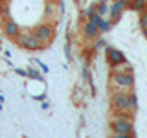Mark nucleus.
Here are the masks:
<instances>
[{"label": "nucleus", "instance_id": "1", "mask_svg": "<svg viewBox=\"0 0 147 138\" xmlns=\"http://www.w3.org/2000/svg\"><path fill=\"white\" fill-rule=\"evenodd\" d=\"M112 131L116 135H125V136H132V120L127 114H116V118L112 120Z\"/></svg>", "mask_w": 147, "mask_h": 138}, {"label": "nucleus", "instance_id": "2", "mask_svg": "<svg viewBox=\"0 0 147 138\" xmlns=\"http://www.w3.org/2000/svg\"><path fill=\"white\" fill-rule=\"evenodd\" d=\"M17 43H18L20 48L28 50V52H35V50H40V48H42V43L37 39L35 33H18Z\"/></svg>", "mask_w": 147, "mask_h": 138}, {"label": "nucleus", "instance_id": "3", "mask_svg": "<svg viewBox=\"0 0 147 138\" xmlns=\"http://www.w3.org/2000/svg\"><path fill=\"white\" fill-rule=\"evenodd\" d=\"M112 105H114L116 114H127L129 112V92H123V90L114 92Z\"/></svg>", "mask_w": 147, "mask_h": 138}, {"label": "nucleus", "instance_id": "4", "mask_svg": "<svg viewBox=\"0 0 147 138\" xmlns=\"http://www.w3.org/2000/svg\"><path fill=\"white\" fill-rule=\"evenodd\" d=\"M33 33L37 35V39H39L42 44H48L55 37V30H53V26H50V24H40V26L35 28Z\"/></svg>", "mask_w": 147, "mask_h": 138}, {"label": "nucleus", "instance_id": "5", "mask_svg": "<svg viewBox=\"0 0 147 138\" xmlns=\"http://www.w3.org/2000/svg\"><path fill=\"white\" fill-rule=\"evenodd\" d=\"M112 81L116 83L118 87H121V89H132V85H134L132 74H127V72H114Z\"/></svg>", "mask_w": 147, "mask_h": 138}, {"label": "nucleus", "instance_id": "6", "mask_svg": "<svg viewBox=\"0 0 147 138\" xmlns=\"http://www.w3.org/2000/svg\"><path fill=\"white\" fill-rule=\"evenodd\" d=\"M107 57H109V61H110V64H112V66L125 63V55L119 52V50L112 48V46H107Z\"/></svg>", "mask_w": 147, "mask_h": 138}, {"label": "nucleus", "instance_id": "7", "mask_svg": "<svg viewBox=\"0 0 147 138\" xmlns=\"http://www.w3.org/2000/svg\"><path fill=\"white\" fill-rule=\"evenodd\" d=\"M127 4H129L127 0H116V2L112 4V7L109 9V15H110V18H112V20H116V18H118V17L123 13V9L127 7Z\"/></svg>", "mask_w": 147, "mask_h": 138}, {"label": "nucleus", "instance_id": "8", "mask_svg": "<svg viewBox=\"0 0 147 138\" xmlns=\"http://www.w3.org/2000/svg\"><path fill=\"white\" fill-rule=\"evenodd\" d=\"M4 31H6V35L9 37V39H17L18 37V33H20V28H18V24L15 20H9L6 22V26H4Z\"/></svg>", "mask_w": 147, "mask_h": 138}, {"label": "nucleus", "instance_id": "9", "mask_svg": "<svg viewBox=\"0 0 147 138\" xmlns=\"http://www.w3.org/2000/svg\"><path fill=\"white\" fill-rule=\"evenodd\" d=\"M83 33H85L86 39H96V37L99 35V30H98V26L94 24V22H85V26H83Z\"/></svg>", "mask_w": 147, "mask_h": 138}, {"label": "nucleus", "instance_id": "10", "mask_svg": "<svg viewBox=\"0 0 147 138\" xmlns=\"http://www.w3.org/2000/svg\"><path fill=\"white\" fill-rule=\"evenodd\" d=\"M129 110L131 112H136L138 110V98L134 92H129Z\"/></svg>", "mask_w": 147, "mask_h": 138}, {"label": "nucleus", "instance_id": "11", "mask_svg": "<svg viewBox=\"0 0 147 138\" xmlns=\"http://www.w3.org/2000/svg\"><path fill=\"white\" fill-rule=\"evenodd\" d=\"M98 30H99V33H107V31L110 30V22H109V20H103V18H101V22L98 24Z\"/></svg>", "mask_w": 147, "mask_h": 138}, {"label": "nucleus", "instance_id": "12", "mask_svg": "<svg viewBox=\"0 0 147 138\" xmlns=\"http://www.w3.org/2000/svg\"><path fill=\"white\" fill-rule=\"evenodd\" d=\"M140 26H142V31H147V11L142 13V17H140Z\"/></svg>", "mask_w": 147, "mask_h": 138}, {"label": "nucleus", "instance_id": "13", "mask_svg": "<svg viewBox=\"0 0 147 138\" xmlns=\"http://www.w3.org/2000/svg\"><path fill=\"white\" fill-rule=\"evenodd\" d=\"M26 76H28V77H31V79H40V77H42V76H40L39 72H37V70H33V68H30V70H26Z\"/></svg>", "mask_w": 147, "mask_h": 138}, {"label": "nucleus", "instance_id": "14", "mask_svg": "<svg viewBox=\"0 0 147 138\" xmlns=\"http://www.w3.org/2000/svg\"><path fill=\"white\" fill-rule=\"evenodd\" d=\"M145 0H134V2H132V9H144L145 7Z\"/></svg>", "mask_w": 147, "mask_h": 138}, {"label": "nucleus", "instance_id": "15", "mask_svg": "<svg viewBox=\"0 0 147 138\" xmlns=\"http://www.w3.org/2000/svg\"><path fill=\"white\" fill-rule=\"evenodd\" d=\"M88 18H90V22H94V24H96V26H98V24H99V22H101V18H103V17H101V15H99V13H94V15H90Z\"/></svg>", "mask_w": 147, "mask_h": 138}, {"label": "nucleus", "instance_id": "16", "mask_svg": "<svg viewBox=\"0 0 147 138\" xmlns=\"http://www.w3.org/2000/svg\"><path fill=\"white\" fill-rule=\"evenodd\" d=\"M107 11H109L107 4H101V6H99V9H98V13H99V15H103V13H107Z\"/></svg>", "mask_w": 147, "mask_h": 138}, {"label": "nucleus", "instance_id": "17", "mask_svg": "<svg viewBox=\"0 0 147 138\" xmlns=\"http://www.w3.org/2000/svg\"><path fill=\"white\" fill-rule=\"evenodd\" d=\"M94 13H96V9H94V7H88V9L85 11V17H90V15H94Z\"/></svg>", "mask_w": 147, "mask_h": 138}, {"label": "nucleus", "instance_id": "18", "mask_svg": "<svg viewBox=\"0 0 147 138\" xmlns=\"http://www.w3.org/2000/svg\"><path fill=\"white\" fill-rule=\"evenodd\" d=\"M101 46H105V43H103V41H101V39H98V43L94 44V50H98V48H101Z\"/></svg>", "mask_w": 147, "mask_h": 138}, {"label": "nucleus", "instance_id": "19", "mask_svg": "<svg viewBox=\"0 0 147 138\" xmlns=\"http://www.w3.org/2000/svg\"><path fill=\"white\" fill-rule=\"evenodd\" d=\"M37 63H39V61H37ZM39 66H40V68H42V72H48V66H44V64H42V63H39Z\"/></svg>", "mask_w": 147, "mask_h": 138}, {"label": "nucleus", "instance_id": "20", "mask_svg": "<svg viewBox=\"0 0 147 138\" xmlns=\"http://www.w3.org/2000/svg\"><path fill=\"white\" fill-rule=\"evenodd\" d=\"M144 35H145V39H147V31H145V33H144Z\"/></svg>", "mask_w": 147, "mask_h": 138}]
</instances>
